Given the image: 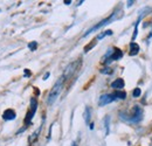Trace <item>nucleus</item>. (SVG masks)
Wrapping results in <instances>:
<instances>
[{"mask_svg": "<svg viewBox=\"0 0 152 146\" xmlns=\"http://www.w3.org/2000/svg\"><path fill=\"white\" fill-rule=\"evenodd\" d=\"M64 77L63 76H61L58 80L56 81V83L54 84V87L52 88V90L49 92V95H48V99H47V103L49 104V105H52V104H54V102L57 99V97L60 96V93L62 91V88H63V83H64Z\"/></svg>", "mask_w": 152, "mask_h": 146, "instance_id": "nucleus-1", "label": "nucleus"}, {"mask_svg": "<svg viewBox=\"0 0 152 146\" xmlns=\"http://www.w3.org/2000/svg\"><path fill=\"white\" fill-rule=\"evenodd\" d=\"M142 116H143V110H142V108L138 107V105H134L132 109V112L128 117L122 118V119H124L126 122H130V123H138L142 119Z\"/></svg>", "mask_w": 152, "mask_h": 146, "instance_id": "nucleus-2", "label": "nucleus"}, {"mask_svg": "<svg viewBox=\"0 0 152 146\" xmlns=\"http://www.w3.org/2000/svg\"><path fill=\"white\" fill-rule=\"evenodd\" d=\"M122 56H123V52H122L121 49H118V48L109 49L108 54L105 55V60H104L103 62L107 63V64H109V63H111V62H114V61H117V60L122 58Z\"/></svg>", "mask_w": 152, "mask_h": 146, "instance_id": "nucleus-3", "label": "nucleus"}, {"mask_svg": "<svg viewBox=\"0 0 152 146\" xmlns=\"http://www.w3.org/2000/svg\"><path fill=\"white\" fill-rule=\"evenodd\" d=\"M115 18H116V13H113V14H111V15H110L109 18L103 19V20H102L101 22H98L97 25H95V26H93V27H91L90 29H88V31H87V32L84 33V35H83V36H88V35H89L90 33H93V32H95V31H97V29L102 28L103 26H105V25L110 23V22H111V21H113V20H114Z\"/></svg>", "mask_w": 152, "mask_h": 146, "instance_id": "nucleus-4", "label": "nucleus"}, {"mask_svg": "<svg viewBox=\"0 0 152 146\" xmlns=\"http://www.w3.org/2000/svg\"><path fill=\"white\" fill-rule=\"evenodd\" d=\"M37 109H38V102H37L35 98H32V99H31V109L27 112L26 118H25V124H26V126L31 124V122H32V119H33V117H34V115H35V112H37Z\"/></svg>", "mask_w": 152, "mask_h": 146, "instance_id": "nucleus-5", "label": "nucleus"}, {"mask_svg": "<svg viewBox=\"0 0 152 146\" xmlns=\"http://www.w3.org/2000/svg\"><path fill=\"white\" fill-rule=\"evenodd\" d=\"M78 64H80V61H75V62L70 63V64L64 69V73H63V75H62V76L64 77V80H67V78H69V77H72V76H73V74L76 72V69H77Z\"/></svg>", "mask_w": 152, "mask_h": 146, "instance_id": "nucleus-6", "label": "nucleus"}, {"mask_svg": "<svg viewBox=\"0 0 152 146\" xmlns=\"http://www.w3.org/2000/svg\"><path fill=\"white\" fill-rule=\"evenodd\" d=\"M114 101H116L114 93H105V95H102V96L99 97L98 105H99V107H104V105H107V104L113 103Z\"/></svg>", "mask_w": 152, "mask_h": 146, "instance_id": "nucleus-7", "label": "nucleus"}, {"mask_svg": "<svg viewBox=\"0 0 152 146\" xmlns=\"http://www.w3.org/2000/svg\"><path fill=\"white\" fill-rule=\"evenodd\" d=\"M15 117H17L15 111L12 109L5 110L4 113H2V118H4L5 120H13V119H15Z\"/></svg>", "mask_w": 152, "mask_h": 146, "instance_id": "nucleus-8", "label": "nucleus"}, {"mask_svg": "<svg viewBox=\"0 0 152 146\" xmlns=\"http://www.w3.org/2000/svg\"><path fill=\"white\" fill-rule=\"evenodd\" d=\"M124 80L123 78H117V80H115L114 82L111 83V88H114L115 90H121V89H123L124 88Z\"/></svg>", "mask_w": 152, "mask_h": 146, "instance_id": "nucleus-9", "label": "nucleus"}, {"mask_svg": "<svg viewBox=\"0 0 152 146\" xmlns=\"http://www.w3.org/2000/svg\"><path fill=\"white\" fill-rule=\"evenodd\" d=\"M139 53V46L136 43V42H131L130 43V53L129 54L131 56H134Z\"/></svg>", "mask_w": 152, "mask_h": 146, "instance_id": "nucleus-10", "label": "nucleus"}, {"mask_svg": "<svg viewBox=\"0 0 152 146\" xmlns=\"http://www.w3.org/2000/svg\"><path fill=\"white\" fill-rule=\"evenodd\" d=\"M114 96L116 98V101L117 99H125L126 98V92L122 91V90H116L114 92Z\"/></svg>", "mask_w": 152, "mask_h": 146, "instance_id": "nucleus-11", "label": "nucleus"}, {"mask_svg": "<svg viewBox=\"0 0 152 146\" xmlns=\"http://www.w3.org/2000/svg\"><path fill=\"white\" fill-rule=\"evenodd\" d=\"M40 131H41V128H39L38 130H37V131H35V132H34V133H33V134H32V136L29 137V143H31V144H32V143H34V142H35V140L38 139Z\"/></svg>", "mask_w": 152, "mask_h": 146, "instance_id": "nucleus-12", "label": "nucleus"}, {"mask_svg": "<svg viewBox=\"0 0 152 146\" xmlns=\"http://www.w3.org/2000/svg\"><path fill=\"white\" fill-rule=\"evenodd\" d=\"M90 108H86V110H84V120H86V123L87 124H89V122H90Z\"/></svg>", "mask_w": 152, "mask_h": 146, "instance_id": "nucleus-13", "label": "nucleus"}, {"mask_svg": "<svg viewBox=\"0 0 152 146\" xmlns=\"http://www.w3.org/2000/svg\"><path fill=\"white\" fill-rule=\"evenodd\" d=\"M109 123H110V117H105L104 118V128H105V136L109 134Z\"/></svg>", "mask_w": 152, "mask_h": 146, "instance_id": "nucleus-14", "label": "nucleus"}, {"mask_svg": "<svg viewBox=\"0 0 152 146\" xmlns=\"http://www.w3.org/2000/svg\"><path fill=\"white\" fill-rule=\"evenodd\" d=\"M108 35H113V31H105V32H103V33L98 34V35H97V37H96V40H101V39L108 36Z\"/></svg>", "mask_w": 152, "mask_h": 146, "instance_id": "nucleus-15", "label": "nucleus"}, {"mask_svg": "<svg viewBox=\"0 0 152 146\" xmlns=\"http://www.w3.org/2000/svg\"><path fill=\"white\" fill-rule=\"evenodd\" d=\"M140 93H142V90H140V88H136L132 92V96L134 98H137V97H139L140 96Z\"/></svg>", "mask_w": 152, "mask_h": 146, "instance_id": "nucleus-16", "label": "nucleus"}, {"mask_svg": "<svg viewBox=\"0 0 152 146\" xmlns=\"http://www.w3.org/2000/svg\"><path fill=\"white\" fill-rule=\"evenodd\" d=\"M37 47H38V43H37L35 41H33V42L28 43V48H29L31 50H35V49H37Z\"/></svg>", "mask_w": 152, "mask_h": 146, "instance_id": "nucleus-17", "label": "nucleus"}, {"mask_svg": "<svg viewBox=\"0 0 152 146\" xmlns=\"http://www.w3.org/2000/svg\"><path fill=\"white\" fill-rule=\"evenodd\" d=\"M101 73L102 74H107V75H111L114 73L111 68H104V69H101Z\"/></svg>", "mask_w": 152, "mask_h": 146, "instance_id": "nucleus-18", "label": "nucleus"}, {"mask_svg": "<svg viewBox=\"0 0 152 146\" xmlns=\"http://www.w3.org/2000/svg\"><path fill=\"white\" fill-rule=\"evenodd\" d=\"M32 74H31V72L28 70V69H25V77H28V76H31Z\"/></svg>", "mask_w": 152, "mask_h": 146, "instance_id": "nucleus-19", "label": "nucleus"}, {"mask_svg": "<svg viewBox=\"0 0 152 146\" xmlns=\"http://www.w3.org/2000/svg\"><path fill=\"white\" fill-rule=\"evenodd\" d=\"M48 77H49V73H47L46 75H45V76H43V80H47Z\"/></svg>", "mask_w": 152, "mask_h": 146, "instance_id": "nucleus-20", "label": "nucleus"}, {"mask_svg": "<svg viewBox=\"0 0 152 146\" xmlns=\"http://www.w3.org/2000/svg\"><path fill=\"white\" fill-rule=\"evenodd\" d=\"M132 4H133V1H128V7H129V6H132Z\"/></svg>", "mask_w": 152, "mask_h": 146, "instance_id": "nucleus-21", "label": "nucleus"}, {"mask_svg": "<svg viewBox=\"0 0 152 146\" xmlns=\"http://www.w3.org/2000/svg\"><path fill=\"white\" fill-rule=\"evenodd\" d=\"M64 4H66V5H70V4H72V1H70V0H69V1H67V0H66V1H64Z\"/></svg>", "mask_w": 152, "mask_h": 146, "instance_id": "nucleus-22", "label": "nucleus"}, {"mask_svg": "<svg viewBox=\"0 0 152 146\" xmlns=\"http://www.w3.org/2000/svg\"><path fill=\"white\" fill-rule=\"evenodd\" d=\"M72 146H77V144H76V142H73V144H72Z\"/></svg>", "mask_w": 152, "mask_h": 146, "instance_id": "nucleus-23", "label": "nucleus"}]
</instances>
